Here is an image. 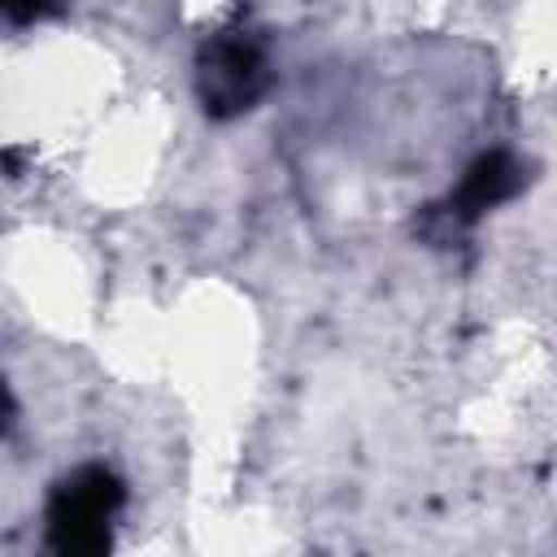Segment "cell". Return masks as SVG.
<instances>
[{"mask_svg": "<svg viewBox=\"0 0 557 557\" xmlns=\"http://www.w3.org/2000/svg\"><path fill=\"white\" fill-rule=\"evenodd\" d=\"M117 505V483L104 470H78L48 509V527H52V544L61 553H91L104 544V527L109 513Z\"/></svg>", "mask_w": 557, "mask_h": 557, "instance_id": "cell-1", "label": "cell"}, {"mask_svg": "<svg viewBox=\"0 0 557 557\" xmlns=\"http://www.w3.org/2000/svg\"><path fill=\"white\" fill-rule=\"evenodd\" d=\"M509 187H513V165H509L500 152H487V157L466 174V183H461V191H457V209H461V213H479V209L505 200Z\"/></svg>", "mask_w": 557, "mask_h": 557, "instance_id": "cell-2", "label": "cell"}]
</instances>
